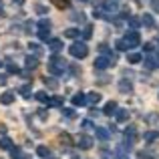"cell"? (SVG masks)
I'll return each mask as SVG.
<instances>
[{
  "instance_id": "6da1fadb",
  "label": "cell",
  "mask_w": 159,
  "mask_h": 159,
  "mask_svg": "<svg viewBox=\"0 0 159 159\" xmlns=\"http://www.w3.org/2000/svg\"><path fill=\"white\" fill-rule=\"evenodd\" d=\"M70 54L73 57H77V58H83V57H87V47L83 43H77V44H73L70 47Z\"/></svg>"
},
{
  "instance_id": "7a4b0ae2",
  "label": "cell",
  "mask_w": 159,
  "mask_h": 159,
  "mask_svg": "<svg viewBox=\"0 0 159 159\" xmlns=\"http://www.w3.org/2000/svg\"><path fill=\"white\" fill-rule=\"evenodd\" d=\"M79 147L81 149H91L93 147V139H91V137H81V139H79Z\"/></svg>"
},
{
  "instance_id": "3957f363",
  "label": "cell",
  "mask_w": 159,
  "mask_h": 159,
  "mask_svg": "<svg viewBox=\"0 0 159 159\" xmlns=\"http://www.w3.org/2000/svg\"><path fill=\"white\" fill-rule=\"evenodd\" d=\"M12 101H14V93H4L0 97V103H4V105H10Z\"/></svg>"
},
{
  "instance_id": "277c9868",
  "label": "cell",
  "mask_w": 159,
  "mask_h": 159,
  "mask_svg": "<svg viewBox=\"0 0 159 159\" xmlns=\"http://www.w3.org/2000/svg\"><path fill=\"white\" fill-rule=\"evenodd\" d=\"M0 147L2 149H12V141L8 139V137H2V139H0Z\"/></svg>"
},
{
  "instance_id": "5b68a950",
  "label": "cell",
  "mask_w": 159,
  "mask_h": 159,
  "mask_svg": "<svg viewBox=\"0 0 159 159\" xmlns=\"http://www.w3.org/2000/svg\"><path fill=\"white\" fill-rule=\"evenodd\" d=\"M107 65H109L107 58H97V61H95V66H97V69H105Z\"/></svg>"
},
{
  "instance_id": "8992f818",
  "label": "cell",
  "mask_w": 159,
  "mask_h": 159,
  "mask_svg": "<svg viewBox=\"0 0 159 159\" xmlns=\"http://www.w3.org/2000/svg\"><path fill=\"white\" fill-rule=\"evenodd\" d=\"M73 103H75V105H83V103H85V97H83V93H79L77 97H73Z\"/></svg>"
},
{
  "instance_id": "52a82bcc",
  "label": "cell",
  "mask_w": 159,
  "mask_h": 159,
  "mask_svg": "<svg viewBox=\"0 0 159 159\" xmlns=\"http://www.w3.org/2000/svg\"><path fill=\"white\" fill-rule=\"evenodd\" d=\"M36 153H39V155H40V157H48V149H47V147H44V145H40V147H39V149H36Z\"/></svg>"
},
{
  "instance_id": "ba28073f",
  "label": "cell",
  "mask_w": 159,
  "mask_h": 159,
  "mask_svg": "<svg viewBox=\"0 0 159 159\" xmlns=\"http://www.w3.org/2000/svg\"><path fill=\"white\" fill-rule=\"evenodd\" d=\"M105 113H107V115H113V113H115V103H107Z\"/></svg>"
},
{
  "instance_id": "9c48e42d",
  "label": "cell",
  "mask_w": 159,
  "mask_h": 159,
  "mask_svg": "<svg viewBox=\"0 0 159 159\" xmlns=\"http://www.w3.org/2000/svg\"><path fill=\"white\" fill-rule=\"evenodd\" d=\"M10 151H12V157H14V159H24V155L20 153V149H14V147H12Z\"/></svg>"
},
{
  "instance_id": "30bf717a",
  "label": "cell",
  "mask_w": 159,
  "mask_h": 159,
  "mask_svg": "<svg viewBox=\"0 0 159 159\" xmlns=\"http://www.w3.org/2000/svg\"><path fill=\"white\" fill-rule=\"evenodd\" d=\"M89 101H91V103H99V101H101V95L91 93V95H89Z\"/></svg>"
},
{
  "instance_id": "8fae6325",
  "label": "cell",
  "mask_w": 159,
  "mask_h": 159,
  "mask_svg": "<svg viewBox=\"0 0 159 159\" xmlns=\"http://www.w3.org/2000/svg\"><path fill=\"white\" fill-rule=\"evenodd\" d=\"M135 135H137V133H135V129L131 127V129L127 131V139H129V141H135Z\"/></svg>"
},
{
  "instance_id": "7c38bea8",
  "label": "cell",
  "mask_w": 159,
  "mask_h": 159,
  "mask_svg": "<svg viewBox=\"0 0 159 159\" xmlns=\"http://www.w3.org/2000/svg\"><path fill=\"white\" fill-rule=\"evenodd\" d=\"M52 2H54V4H57V6H58V8H65V6H66V4H69V0H52Z\"/></svg>"
},
{
  "instance_id": "4fadbf2b",
  "label": "cell",
  "mask_w": 159,
  "mask_h": 159,
  "mask_svg": "<svg viewBox=\"0 0 159 159\" xmlns=\"http://www.w3.org/2000/svg\"><path fill=\"white\" fill-rule=\"evenodd\" d=\"M127 117H129V113H127V111H121V113H117V119H119V121H125Z\"/></svg>"
},
{
  "instance_id": "5bb4252c",
  "label": "cell",
  "mask_w": 159,
  "mask_h": 159,
  "mask_svg": "<svg viewBox=\"0 0 159 159\" xmlns=\"http://www.w3.org/2000/svg\"><path fill=\"white\" fill-rule=\"evenodd\" d=\"M97 135L101 137V139H107V137H109V133L105 131V129H97Z\"/></svg>"
},
{
  "instance_id": "9a60e30c",
  "label": "cell",
  "mask_w": 159,
  "mask_h": 159,
  "mask_svg": "<svg viewBox=\"0 0 159 159\" xmlns=\"http://www.w3.org/2000/svg\"><path fill=\"white\" fill-rule=\"evenodd\" d=\"M26 65L30 66V69H34V66H36V58H30V57H28L26 58Z\"/></svg>"
},
{
  "instance_id": "2e32d148",
  "label": "cell",
  "mask_w": 159,
  "mask_h": 159,
  "mask_svg": "<svg viewBox=\"0 0 159 159\" xmlns=\"http://www.w3.org/2000/svg\"><path fill=\"white\" fill-rule=\"evenodd\" d=\"M51 48H52V51H58V48H61V43H58V40H52V43H51Z\"/></svg>"
},
{
  "instance_id": "e0dca14e",
  "label": "cell",
  "mask_w": 159,
  "mask_h": 159,
  "mask_svg": "<svg viewBox=\"0 0 159 159\" xmlns=\"http://www.w3.org/2000/svg\"><path fill=\"white\" fill-rule=\"evenodd\" d=\"M121 91H131V83H121Z\"/></svg>"
},
{
  "instance_id": "ac0fdd59",
  "label": "cell",
  "mask_w": 159,
  "mask_h": 159,
  "mask_svg": "<svg viewBox=\"0 0 159 159\" xmlns=\"http://www.w3.org/2000/svg\"><path fill=\"white\" fill-rule=\"evenodd\" d=\"M143 22L147 24V26H153V18H151V16H145V18H143Z\"/></svg>"
},
{
  "instance_id": "d6986e66",
  "label": "cell",
  "mask_w": 159,
  "mask_h": 159,
  "mask_svg": "<svg viewBox=\"0 0 159 159\" xmlns=\"http://www.w3.org/2000/svg\"><path fill=\"white\" fill-rule=\"evenodd\" d=\"M155 137H157V133H147V135H145V139H147V141H153Z\"/></svg>"
},
{
  "instance_id": "ffe728a7",
  "label": "cell",
  "mask_w": 159,
  "mask_h": 159,
  "mask_svg": "<svg viewBox=\"0 0 159 159\" xmlns=\"http://www.w3.org/2000/svg\"><path fill=\"white\" fill-rule=\"evenodd\" d=\"M77 34H79V32L75 30V28H73V30H66V36H70V39H75V36H77Z\"/></svg>"
},
{
  "instance_id": "44dd1931",
  "label": "cell",
  "mask_w": 159,
  "mask_h": 159,
  "mask_svg": "<svg viewBox=\"0 0 159 159\" xmlns=\"http://www.w3.org/2000/svg\"><path fill=\"white\" fill-rule=\"evenodd\" d=\"M129 61H131V62H139V54H131V57H129Z\"/></svg>"
},
{
  "instance_id": "7402d4cb",
  "label": "cell",
  "mask_w": 159,
  "mask_h": 159,
  "mask_svg": "<svg viewBox=\"0 0 159 159\" xmlns=\"http://www.w3.org/2000/svg\"><path fill=\"white\" fill-rule=\"evenodd\" d=\"M36 99H39V101H44V99H47V95H44V93H36Z\"/></svg>"
},
{
  "instance_id": "603a6c76",
  "label": "cell",
  "mask_w": 159,
  "mask_h": 159,
  "mask_svg": "<svg viewBox=\"0 0 159 159\" xmlns=\"http://www.w3.org/2000/svg\"><path fill=\"white\" fill-rule=\"evenodd\" d=\"M47 85L51 87V89H57V83H54V81H48V79H47Z\"/></svg>"
},
{
  "instance_id": "cb8c5ba5",
  "label": "cell",
  "mask_w": 159,
  "mask_h": 159,
  "mask_svg": "<svg viewBox=\"0 0 159 159\" xmlns=\"http://www.w3.org/2000/svg\"><path fill=\"white\" fill-rule=\"evenodd\" d=\"M24 93V97H28V93H30V89H28V87H22V89H20Z\"/></svg>"
},
{
  "instance_id": "d4e9b609",
  "label": "cell",
  "mask_w": 159,
  "mask_h": 159,
  "mask_svg": "<svg viewBox=\"0 0 159 159\" xmlns=\"http://www.w3.org/2000/svg\"><path fill=\"white\" fill-rule=\"evenodd\" d=\"M153 8H155V10H159V0H153Z\"/></svg>"
},
{
  "instance_id": "484cf974",
  "label": "cell",
  "mask_w": 159,
  "mask_h": 159,
  "mask_svg": "<svg viewBox=\"0 0 159 159\" xmlns=\"http://www.w3.org/2000/svg\"><path fill=\"white\" fill-rule=\"evenodd\" d=\"M47 159H48V157H47ZM51 159H54V157H51Z\"/></svg>"
},
{
  "instance_id": "4316f807",
  "label": "cell",
  "mask_w": 159,
  "mask_h": 159,
  "mask_svg": "<svg viewBox=\"0 0 159 159\" xmlns=\"http://www.w3.org/2000/svg\"><path fill=\"white\" fill-rule=\"evenodd\" d=\"M0 65H2V62H0Z\"/></svg>"
}]
</instances>
